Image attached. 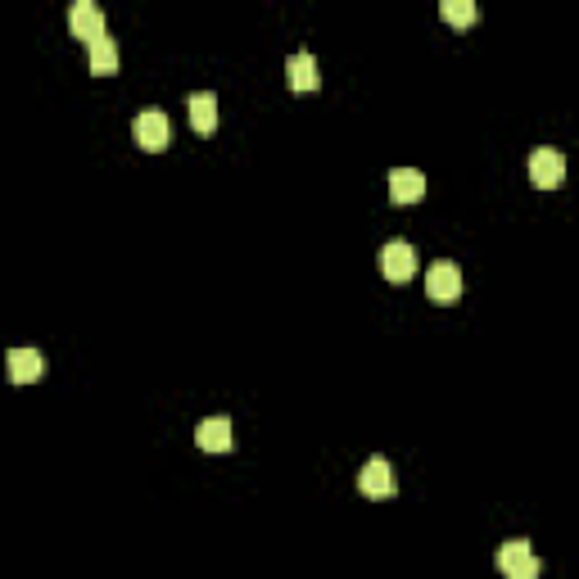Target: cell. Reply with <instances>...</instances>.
Here are the masks:
<instances>
[{
    "label": "cell",
    "instance_id": "1",
    "mask_svg": "<svg viewBox=\"0 0 579 579\" xmlns=\"http://www.w3.org/2000/svg\"><path fill=\"white\" fill-rule=\"evenodd\" d=\"M498 570H503L507 579H539L543 575V566H539V557H534V548H530V539H507L503 548H498Z\"/></svg>",
    "mask_w": 579,
    "mask_h": 579
},
{
    "label": "cell",
    "instance_id": "2",
    "mask_svg": "<svg viewBox=\"0 0 579 579\" xmlns=\"http://www.w3.org/2000/svg\"><path fill=\"white\" fill-rule=\"evenodd\" d=\"M132 136H136V145H141L145 154H163V150H168V141H172L168 114H163V109H145V114H136Z\"/></svg>",
    "mask_w": 579,
    "mask_h": 579
},
{
    "label": "cell",
    "instance_id": "3",
    "mask_svg": "<svg viewBox=\"0 0 579 579\" xmlns=\"http://www.w3.org/2000/svg\"><path fill=\"white\" fill-rule=\"evenodd\" d=\"M380 272L394 285L412 281V272H417V249H412L408 240H390V245L380 249Z\"/></svg>",
    "mask_w": 579,
    "mask_h": 579
},
{
    "label": "cell",
    "instance_id": "4",
    "mask_svg": "<svg viewBox=\"0 0 579 579\" xmlns=\"http://www.w3.org/2000/svg\"><path fill=\"white\" fill-rule=\"evenodd\" d=\"M68 32H73L77 41H86V46L105 37L109 28H105V14H100V5H91V0H77L73 10H68Z\"/></svg>",
    "mask_w": 579,
    "mask_h": 579
},
{
    "label": "cell",
    "instance_id": "5",
    "mask_svg": "<svg viewBox=\"0 0 579 579\" xmlns=\"http://www.w3.org/2000/svg\"><path fill=\"white\" fill-rule=\"evenodd\" d=\"M530 181L539 190H557L561 181H566V159H561V150H534L530 154Z\"/></svg>",
    "mask_w": 579,
    "mask_h": 579
},
{
    "label": "cell",
    "instance_id": "6",
    "mask_svg": "<svg viewBox=\"0 0 579 579\" xmlns=\"http://www.w3.org/2000/svg\"><path fill=\"white\" fill-rule=\"evenodd\" d=\"M426 295L435 299V304H453V299L462 295V267H457V263H435L426 272Z\"/></svg>",
    "mask_w": 579,
    "mask_h": 579
},
{
    "label": "cell",
    "instance_id": "7",
    "mask_svg": "<svg viewBox=\"0 0 579 579\" xmlns=\"http://www.w3.org/2000/svg\"><path fill=\"white\" fill-rule=\"evenodd\" d=\"M358 489H362L367 498H390V494H394V471H390V462H385V457H371V462L358 471Z\"/></svg>",
    "mask_w": 579,
    "mask_h": 579
},
{
    "label": "cell",
    "instance_id": "8",
    "mask_svg": "<svg viewBox=\"0 0 579 579\" xmlns=\"http://www.w3.org/2000/svg\"><path fill=\"white\" fill-rule=\"evenodd\" d=\"M285 82H290V91H317L322 86V73H317V59L308 55V50H299V55L285 59Z\"/></svg>",
    "mask_w": 579,
    "mask_h": 579
},
{
    "label": "cell",
    "instance_id": "9",
    "mask_svg": "<svg viewBox=\"0 0 579 579\" xmlns=\"http://www.w3.org/2000/svg\"><path fill=\"white\" fill-rule=\"evenodd\" d=\"M186 109H190V127H195L200 136L218 132V95H213V91H195L186 100Z\"/></svg>",
    "mask_w": 579,
    "mask_h": 579
},
{
    "label": "cell",
    "instance_id": "10",
    "mask_svg": "<svg viewBox=\"0 0 579 579\" xmlns=\"http://www.w3.org/2000/svg\"><path fill=\"white\" fill-rule=\"evenodd\" d=\"M5 362H10L14 385H32V380H41V371H46V358H41L37 349H10V353H5Z\"/></svg>",
    "mask_w": 579,
    "mask_h": 579
},
{
    "label": "cell",
    "instance_id": "11",
    "mask_svg": "<svg viewBox=\"0 0 579 579\" xmlns=\"http://www.w3.org/2000/svg\"><path fill=\"white\" fill-rule=\"evenodd\" d=\"M426 195V177L417 168H394L390 172V200L394 204H417Z\"/></svg>",
    "mask_w": 579,
    "mask_h": 579
},
{
    "label": "cell",
    "instance_id": "12",
    "mask_svg": "<svg viewBox=\"0 0 579 579\" xmlns=\"http://www.w3.org/2000/svg\"><path fill=\"white\" fill-rule=\"evenodd\" d=\"M195 444H200L204 453H227V448H231V421L227 417L200 421V430H195Z\"/></svg>",
    "mask_w": 579,
    "mask_h": 579
},
{
    "label": "cell",
    "instance_id": "13",
    "mask_svg": "<svg viewBox=\"0 0 579 579\" xmlns=\"http://www.w3.org/2000/svg\"><path fill=\"white\" fill-rule=\"evenodd\" d=\"M86 50H91V73L95 77H114L118 73V41L109 37V32L100 41H91Z\"/></svg>",
    "mask_w": 579,
    "mask_h": 579
},
{
    "label": "cell",
    "instance_id": "14",
    "mask_svg": "<svg viewBox=\"0 0 579 579\" xmlns=\"http://www.w3.org/2000/svg\"><path fill=\"white\" fill-rule=\"evenodd\" d=\"M439 14H444V23H453V28H471V23L480 19L475 0H444V5H439Z\"/></svg>",
    "mask_w": 579,
    "mask_h": 579
}]
</instances>
